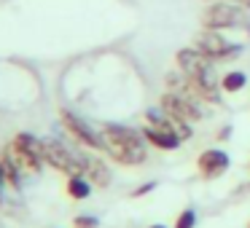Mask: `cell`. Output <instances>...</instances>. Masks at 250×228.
<instances>
[{
	"label": "cell",
	"mask_w": 250,
	"mask_h": 228,
	"mask_svg": "<svg viewBox=\"0 0 250 228\" xmlns=\"http://www.w3.org/2000/svg\"><path fill=\"white\" fill-rule=\"evenodd\" d=\"M41 153H43V161L49 164L51 169H57V172L67 174V177H73V174H83V167H81L78 153H73L70 148H65L60 140H51V137L41 140Z\"/></svg>",
	"instance_id": "277c9868"
},
{
	"label": "cell",
	"mask_w": 250,
	"mask_h": 228,
	"mask_svg": "<svg viewBox=\"0 0 250 228\" xmlns=\"http://www.w3.org/2000/svg\"><path fill=\"white\" fill-rule=\"evenodd\" d=\"M229 164H231L229 153L226 151H218V148H210V151H205L199 158H196V169H199V174L205 180L221 177V174L229 169Z\"/></svg>",
	"instance_id": "9c48e42d"
},
{
	"label": "cell",
	"mask_w": 250,
	"mask_h": 228,
	"mask_svg": "<svg viewBox=\"0 0 250 228\" xmlns=\"http://www.w3.org/2000/svg\"><path fill=\"white\" fill-rule=\"evenodd\" d=\"M73 228H100V220L94 215H78L73 220Z\"/></svg>",
	"instance_id": "2e32d148"
},
{
	"label": "cell",
	"mask_w": 250,
	"mask_h": 228,
	"mask_svg": "<svg viewBox=\"0 0 250 228\" xmlns=\"http://www.w3.org/2000/svg\"><path fill=\"white\" fill-rule=\"evenodd\" d=\"M175 62H178V70L186 73L188 78H194L196 83H202V86H207V89H221V83H218V78H215V70H212V59L207 54H202L196 46L180 49L178 54H175Z\"/></svg>",
	"instance_id": "7a4b0ae2"
},
{
	"label": "cell",
	"mask_w": 250,
	"mask_h": 228,
	"mask_svg": "<svg viewBox=\"0 0 250 228\" xmlns=\"http://www.w3.org/2000/svg\"><path fill=\"white\" fill-rule=\"evenodd\" d=\"M60 118H62V124H65V129L73 134V140H78L81 145L92 148V151H105L103 132H94L92 126H89L78 113H73V110L62 108V110H60Z\"/></svg>",
	"instance_id": "ba28073f"
},
{
	"label": "cell",
	"mask_w": 250,
	"mask_h": 228,
	"mask_svg": "<svg viewBox=\"0 0 250 228\" xmlns=\"http://www.w3.org/2000/svg\"><path fill=\"white\" fill-rule=\"evenodd\" d=\"M196 226V212L194 209H183L175 220V228H194Z\"/></svg>",
	"instance_id": "9a60e30c"
},
{
	"label": "cell",
	"mask_w": 250,
	"mask_h": 228,
	"mask_svg": "<svg viewBox=\"0 0 250 228\" xmlns=\"http://www.w3.org/2000/svg\"><path fill=\"white\" fill-rule=\"evenodd\" d=\"M3 185H6V174H3V169H0V201H3Z\"/></svg>",
	"instance_id": "ffe728a7"
},
{
	"label": "cell",
	"mask_w": 250,
	"mask_h": 228,
	"mask_svg": "<svg viewBox=\"0 0 250 228\" xmlns=\"http://www.w3.org/2000/svg\"><path fill=\"white\" fill-rule=\"evenodd\" d=\"M143 134H146V140L151 142L153 148H159V151H175V148L183 142L172 129H164V126H151L148 124L146 129H143Z\"/></svg>",
	"instance_id": "8fae6325"
},
{
	"label": "cell",
	"mask_w": 250,
	"mask_h": 228,
	"mask_svg": "<svg viewBox=\"0 0 250 228\" xmlns=\"http://www.w3.org/2000/svg\"><path fill=\"white\" fill-rule=\"evenodd\" d=\"M194 46L207 54L212 62H229V59H237L242 54V43H231L221 35V30H202L199 35L194 38Z\"/></svg>",
	"instance_id": "5b68a950"
},
{
	"label": "cell",
	"mask_w": 250,
	"mask_h": 228,
	"mask_svg": "<svg viewBox=\"0 0 250 228\" xmlns=\"http://www.w3.org/2000/svg\"><path fill=\"white\" fill-rule=\"evenodd\" d=\"M245 86H248V76H245L242 70H231V73H226V76L221 78V89H223V92H229V94L242 92Z\"/></svg>",
	"instance_id": "5bb4252c"
},
{
	"label": "cell",
	"mask_w": 250,
	"mask_h": 228,
	"mask_svg": "<svg viewBox=\"0 0 250 228\" xmlns=\"http://www.w3.org/2000/svg\"><path fill=\"white\" fill-rule=\"evenodd\" d=\"M11 153L14 158H17V164L24 169V172H33L38 174L41 167H43V153H41V140L33 134H27V132H22V134H17L11 140Z\"/></svg>",
	"instance_id": "8992f818"
},
{
	"label": "cell",
	"mask_w": 250,
	"mask_h": 228,
	"mask_svg": "<svg viewBox=\"0 0 250 228\" xmlns=\"http://www.w3.org/2000/svg\"><path fill=\"white\" fill-rule=\"evenodd\" d=\"M0 169H3V174H6V183H8V185L19 188V183H22V177H19V169H22V167L17 164L11 148H6V151H3V156H0Z\"/></svg>",
	"instance_id": "4fadbf2b"
},
{
	"label": "cell",
	"mask_w": 250,
	"mask_h": 228,
	"mask_svg": "<svg viewBox=\"0 0 250 228\" xmlns=\"http://www.w3.org/2000/svg\"><path fill=\"white\" fill-rule=\"evenodd\" d=\"M162 110L167 115H175V118H183V121H188V124H194V121H202L205 118V110H202V102H196V99H191V97H186V94H180V92H164L162 94Z\"/></svg>",
	"instance_id": "52a82bcc"
},
{
	"label": "cell",
	"mask_w": 250,
	"mask_h": 228,
	"mask_svg": "<svg viewBox=\"0 0 250 228\" xmlns=\"http://www.w3.org/2000/svg\"><path fill=\"white\" fill-rule=\"evenodd\" d=\"M207 3H215V0H207ZM229 3H237L242 8H250V0H229Z\"/></svg>",
	"instance_id": "d6986e66"
},
{
	"label": "cell",
	"mask_w": 250,
	"mask_h": 228,
	"mask_svg": "<svg viewBox=\"0 0 250 228\" xmlns=\"http://www.w3.org/2000/svg\"><path fill=\"white\" fill-rule=\"evenodd\" d=\"M153 188H156V183H146V185H140V188H135V190H132V199H140V196L151 193Z\"/></svg>",
	"instance_id": "e0dca14e"
},
{
	"label": "cell",
	"mask_w": 250,
	"mask_h": 228,
	"mask_svg": "<svg viewBox=\"0 0 250 228\" xmlns=\"http://www.w3.org/2000/svg\"><path fill=\"white\" fill-rule=\"evenodd\" d=\"M151 228H167V226H151Z\"/></svg>",
	"instance_id": "44dd1931"
},
{
	"label": "cell",
	"mask_w": 250,
	"mask_h": 228,
	"mask_svg": "<svg viewBox=\"0 0 250 228\" xmlns=\"http://www.w3.org/2000/svg\"><path fill=\"white\" fill-rule=\"evenodd\" d=\"M81 158V167H83V174L89 177V183L94 188H108L110 185V169L100 161L97 156H89V153H78Z\"/></svg>",
	"instance_id": "30bf717a"
},
{
	"label": "cell",
	"mask_w": 250,
	"mask_h": 228,
	"mask_svg": "<svg viewBox=\"0 0 250 228\" xmlns=\"http://www.w3.org/2000/svg\"><path fill=\"white\" fill-rule=\"evenodd\" d=\"M202 27L205 30H245L250 27L248 19H245L242 6L237 3H229V0H215L202 11Z\"/></svg>",
	"instance_id": "3957f363"
},
{
	"label": "cell",
	"mask_w": 250,
	"mask_h": 228,
	"mask_svg": "<svg viewBox=\"0 0 250 228\" xmlns=\"http://www.w3.org/2000/svg\"><path fill=\"white\" fill-rule=\"evenodd\" d=\"M103 140H105V153L121 167H137L148 158L146 134L129 129L124 124H105Z\"/></svg>",
	"instance_id": "6da1fadb"
},
{
	"label": "cell",
	"mask_w": 250,
	"mask_h": 228,
	"mask_svg": "<svg viewBox=\"0 0 250 228\" xmlns=\"http://www.w3.org/2000/svg\"><path fill=\"white\" fill-rule=\"evenodd\" d=\"M231 137V126H223L221 132H218V140H229Z\"/></svg>",
	"instance_id": "ac0fdd59"
},
{
	"label": "cell",
	"mask_w": 250,
	"mask_h": 228,
	"mask_svg": "<svg viewBox=\"0 0 250 228\" xmlns=\"http://www.w3.org/2000/svg\"><path fill=\"white\" fill-rule=\"evenodd\" d=\"M65 190H67V196H70L73 201H83V199H89V193H92V183H89L86 174H73V177H67Z\"/></svg>",
	"instance_id": "7c38bea8"
}]
</instances>
